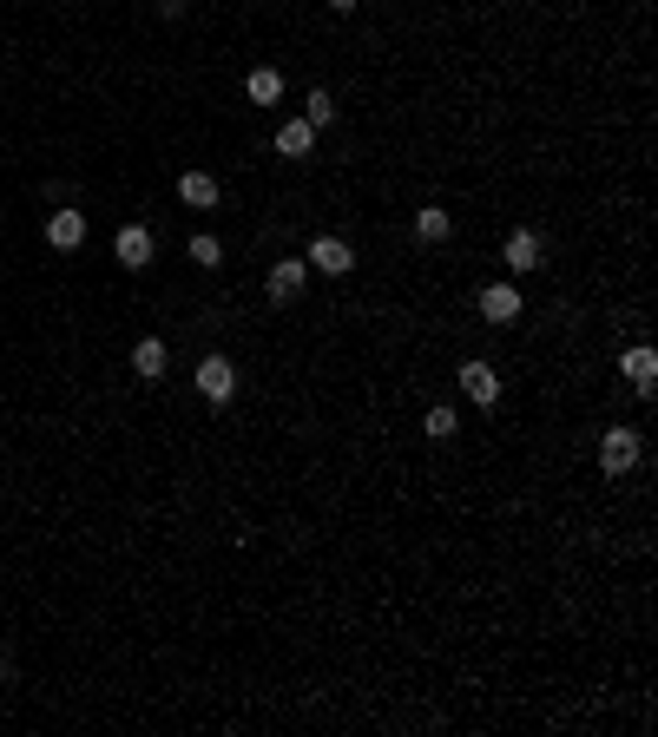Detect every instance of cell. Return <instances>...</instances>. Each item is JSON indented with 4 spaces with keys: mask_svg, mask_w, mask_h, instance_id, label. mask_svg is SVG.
Returning <instances> with one entry per match:
<instances>
[{
    "mask_svg": "<svg viewBox=\"0 0 658 737\" xmlns=\"http://www.w3.org/2000/svg\"><path fill=\"white\" fill-rule=\"evenodd\" d=\"M481 316L494 323V330H514L520 316H527V303H520L514 283H487V290H481Z\"/></svg>",
    "mask_w": 658,
    "mask_h": 737,
    "instance_id": "obj_1",
    "label": "cell"
},
{
    "mask_svg": "<svg viewBox=\"0 0 658 737\" xmlns=\"http://www.w3.org/2000/svg\"><path fill=\"white\" fill-rule=\"evenodd\" d=\"M599 468H606V474H632V468H639V435H632V428H606V435H599Z\"/></svg>",
    "mask_w": 658,
    "mask_h": 737,
    "instance_id": "obj_2",
    "label": "cell"
},
{
    "mask_svg": "<svg viewBox=\"0 0 658 737\" xmlns=\"http://www.w3.org/2000/svg\"><path fill=\"white\" fill-rule=\"evenodd\" d=\"M198 395H204V402H231V395H237L231 356H204V362H198Z\"/></svg>",
    "mask_w": 658,
    "mask_h": 737,
    "instance_id": "obj_3",
    "label": "cell"
},
{
    "mask_svg": "<svg viewBox=\"0 0 658 737\" xmlns=\"http://www.w3.org/2000/svg\"><path fill=\"white\" fill-rule=\"evenodd\" d=\"M303 264H310V270H323V277H349V270H356V251H349L343 237H316Z\"/></svg>",
    "mask_w": 658,
    "mask_h": 737,
    "instance_id": "obj_4",
    "label": "cell"
},
{
    "mask_svg": "<svg viewBox=\"0 0 658 737\" xmlns=\"http://www.w3.org/2000/svg\"><path fill=\"white\" fill-rule=\"evenodd\" d=\"M461 389H468L474 408H494V402H501V376H494V362H461Z\"/></svg>",
    "mask_w": 658,
    "mask_h": 737,
    "instance_id": "obj_5",
    "label": "cell"
},
{
    "mask_svg": "<svg viewBox=\"0 0 658 737\" xmlns=\"http://www.w3.org/2000/svg\"><path fill=\"white\" fill-rule=\"evenodd\" d=\"M152 251H158V244H152V231H145V224H126V231L112 237V257H119L126 270H145V264H152Z\"/></svg>",
    "mask_w": 658,
    "mask_h": 737,
    "instance_id": "obj_6",
    "label": "cell"
},
{
    "mask_svg": "<svg viewBox=\"0 0 658 737\" xmlns=\"http://www.w3.org/2000/svg\"><path fill=\"white\" fill-rule=\"evenodd\" d=\"M47 244H53V251H79V244H86V211H53V218H47Z\"/></svg>",
    "mask_w": 658,
    "mask_h": 737,
    "instance_id": "obj_7",
    "label": "cell"
},
{
    "mask_svg": "<svg viewBox=\"0 0 658 737\" xmlns=\"http://www.w3.org/2000/svg\"><path fill=\"white\" fill-rule=\"evenodd\" d=\"M619 369H626V382H632V389H639V395H652V376H658V356H652V349H645V343H632V349H626V356H619Z\"/></svg>",
    "mask_w": 658,
    "mask_h": 737,
    "instance_id": "obj_8",
    "label": "cell"
},
{
    "mask_svg": "<svg viewBox=\"0 0 658 737\" xmlns=\"http://www.w3.org/2000/svg\"><path fill=\"white\" fill-rule=\"evenodd\" d=\"M303 270H310L303 257H283V264H270V303H290V297H297V290H303Z\"/></svg>",
    "mask_w": 658,
    "mask_h": 737,
    "instance_id": "obj_9",
    "label": "cell"
},
{
    "mask_svg": "<svg viewBox=\"0 0 658 737\" xmlns=\"http://www.w3.org/2000/svg\"><path fill=\"white\" fill-rule=\"evenodd\" d=\"M178 198H185L191 211H211V204H218V178H211V172H185V178H178Z\"/></svg>",
    "mask_w": 658,
    "mask_h": 737,
    "instance_id": "obj_10",
    "label": "cell"
},
{
    "mask_svg": "<svg viewBox=\"0 0 658 737\" xmlns=\"http://www.w3.org/2000/svg\"><path fill=\"white\" fill-rule=\"evenodd\" d=\"M501 257L514 264V277H520V270H540V231H514Z\"/></svg>",
    "mask_w": 658,
    "mask_h": 737,
    "instance_id": "obj_11",
    "label": "cell"
},
{
    "mask_svg": "<svg viewBox=\"0 0 658 737\" xmlns=\"http://www.w3.org/2000/svg\"><path fill=\"white\" fill-rule=\"evenodd\" d=\"M244 93H251L257 106H277V99H283V73H277V66H251V79H244Z\"/></svg>",
    "mask_w": 658,
    "mask_h": 737,
    "instance_id": "obj_12",
    "label": "cell"
},
{
    "mask_svg": "<svg viewBox=\"0 0 658 737\" xmlns=\"http://www.w3.org/2000/svg\"><path fill=\"white\" fill-rule=\"evenodd\" d=\"M132 369H139L145 382H158L165 376V343H158V336H139V343H132Z\"/></svg>",
    "mask_w": 658,
    "mask_h": 737,
    "instance_id": "obj_13",
    "label": "cell"
},
{
    "mask_svg": "<svg viewBox=\"0 0 658 737\" xmlns=\"http://www.w3.org/2000/svg\"><path fill=\"white\" fill-rule=\"evenodd\" d=\"M277 152H283V158H310V152H316V126H303V119H290V126L277 132Z\"/></svg>",
    "mask_w": 658,
    "mask_h": 737,
    "instance_id": "obj_14",
    "label": "cell"
},
{
    "mask_svg": "<svg viewBox=\"0 0 658 737\" xmlns=\"http://www.w3.org/2000/svg\"><path fill=\"white\" fill-rule=\"evenodd\" d=\"M448 231H455V218H448L441 204H422V211H415V237H422V244H441Z\"/></svg>",
    "mask_w": 658,
    "mask_h": 737,
    "instance_id": "obj_15",
    "label": "cell"
},
{
    "mask_svg": "<svg viewBox=\"0 0 658 737\" xmlns=\"http://www.w3.org/2000/svg\"><path fill=\"white\" fill-rule=\"evenodd\" d=\"M185 251H191V264H198V270H211V264H224V244H218V237H191V244H185Z\"/></svg>",
    "mask_w": 658,
    "mask_h": 737,
    "instance_id": "obj_16",
    "label": "cell"
},
{
    "mask_svg": "<svg viewBox=\"0 0 658 737\" xmlns=\"http://www.w3.org/2000/svg\"><path fill=\"white\" fill-rule=\"evenodd\" d=\"M422 428H428V435H435V441H448V435H455V428H461V415H455V408H448V402H441V408H428V415H422Z\"/></svg>",
    "mask_w": 658,
    "mask_h": 737,
    "instance_id": "obj_17",
    "label": "cell"
},
{
    "mask_svg": "<svg viewBox=\"0 0 658 737\" xmlns=\"http://www.w3.org/2000/svg\"><path fill=\"white\" fill-rule=\"evenodd\" d=\"M329 119H336V99H329V93L303 99V126H329Z\"/></svg>",
    "mask_w": 658,
    "mask_h": 737,
    "instance_id": "obj_18",
    "label": "cell"
},
{
    "mask_svg": "<svg viewBox=\"0 0 658 737\" xmlns=\"http://www.w3.org/2000/svg\"><path fill=\"white\" fill-rule=\"evenodd\" d=\"M329 7H336V14H356V0H329Z\"/></svg>",
    "mask_w": 658,
    "mask_h": 737,
    "instance_id": "obj_19",
    "label": "cell"
},
{
    "mask_svg": "<svg viewBox=\"0 0 658 737\" xmlns=\"http://www.w3.org/2000/svg\"><path fill=\"white\" fill-rule=\"evenodd\" d=\"M0 678H7V665H0Z\"/></svg>",
    "mask_w": 658,
    "mask_h": 737,
    "instance_id": "obj_20",
    "label": "cell"
}]
</instances>
